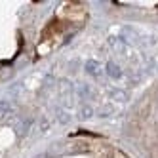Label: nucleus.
Wrapping results in <instances>:
<instances>
[{"label":"nucleus","mask_w":158,"mask_h":158,"mask_svg":"<svg viewBox=\"0 0 158 158\" xmlns=\"http://www.w3.org/2000/svg\"><path fill=\"white\" fill-rule=\"evenodd\" d=\"M92 116H94V109L89 107V105H86V107H82V109H80V118H82V120L92 118Z\"/></svg>","instance_id":"obj_3"},{"label":"nucleus","mask_w":158,"mask_h":158,"mask_svg":"<svg viewBox=\"0 0 158 158\" xmlns=\"http://www.w3.org/2000/svg\"><path fill=\"white\" fill-rule=\"evenodd\" d=\"M107 73H109L112 78H120V76H122V71L118 69V65H114V63H109V65H107Z\"/></svg>","instance_id":"obj_2"},{"label":"nucleus","mask_w":158,"mask_h":158,"mask_svg":"<svg viewBox=\"0 0 158 158\" xmlns=\"http://www.w3.org/2000/svg\"><path fill=\"white\" fill-rule=\"evenodd\" d=\"M86 73H89V74H99V63L97 61H94V59H89L88 63H86Z\"/></svg>","instance_id":"obj_1"},{"label":"nucleus","mask_w":158,"mask_h":158,"mask_svg":"<svg viewBox=\"0 0 158 158\" xmlns=\"http://www.w3.org/2000/svg\"><path fill=\"white\" fill-rule=\"evenodd\" d=\"M6 112H10V103L8 101H0V118L6 116Z\"/></svg>","instance_id":"obj_4"},{"label":"nucleus","mask_w":158,"mask_h":158,"mask_svg":"<svg viewBox=\"0 0 158 158\" xmlns=\"http://www.w3.org/2000/svg\"><path fill=\"white\" fill-rule=\"evenodd\" d=\"M110 95H114V99H118V101H124V99H126V97H124V92H122V89H112Z\"/></svg>","instance_id":"obj_5"},{"label":"nucleus","mask_w":158,"mask_h":158,"mask_svg":"<svg viewBox=\"0 0 158 158\" xmlns=\"http://www.w3.org/2000/svg\"><path fill=\"white\" fill-rule=\"evenodd\" d=\"M48 124H50L48 118H42V120H40V131H46V130H48Z\"/></svg>","instance_id":"obj_6"}]
</instances>
